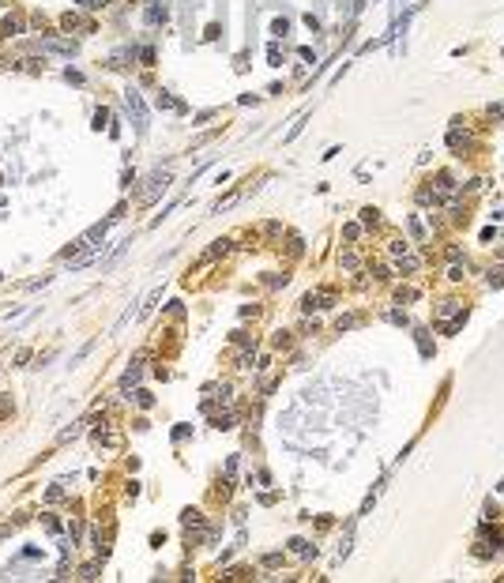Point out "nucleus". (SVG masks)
<instances>
[{"label": "nucleus", "instance_id": "1", "mask_svg": "<svg viewBox=\"0 0 504 583\" xmlns=\"http://www.w3.org/2000/svg\"><path fill=\"white\" fill-rule=\"evenodd\" d=\"M124 106H128V113H132L135 132H147V106H143V98H139V91H135V87L124 91Z\"/></svg>", "mask_w": 504, "mask_h": 583}, {"label": "nucleus", "instance_id": "2", "mask_svg": "<svg viewBox=\"0 0 504 583\" xmlns=\"http://www.w3.org/2000/svg\"><path fill=\"white\" fill-rule=\"evenodd\" d=\"M166 185H170V173L166 169H158V173H151V181H147V188L139 192V203H151L158 192H166Z\"/></svg>", "mask_w": 504, "mask_h": 583}, {"label": "nucleus", "instance_id": "3", "mask_svg": "<svg viewBox=\"0 0 504 583\" xmlns=\"http://www.w3.org/2000/svg\"><path fill=\"white\" fill-rule=\"evenodd\" d=\"M331 301H335V294H331V290H316V294H305V298H301V309H305V312H313V309H327Z\"/></svg>", "mask_w": 504, "mask_h": 583}, {"label": "nucleus", "instance_id": "4", "mask_svg": "<svg viewBox=\"0 0 504 583\" xmlns=\"http://www.w3.org/2000/svg\"><path fill=\"white\" fill-rule=\"evenodd\" d=\"M154 106H158V109H170V113H185V102H177V98H173L170 91H158Z\"/></svg>", "mask_w": 504, "mask_h": 583}, {"label": "nucleus", "instance_id": "5", "mask_svg": "<svg viewBox=\"0 0 504 583\" xmlns=\"http://www.w3.org/2000/svg\"><path fill=\"white\" fill-rule=\"evenodd\" d=\"M128 245H132V237H124L121 245H113V252H109V256H105V260H102V271H109V267H113V264L121 260V252H124V248H128Z\"/></svg>", "mask_w": 504, "mask_h": 583}, {"label": "nucleus", "instance_id": "6", "mask_svg": "<svg viewBox=\"0 0 504 583\" xmlns=\"http://www.w3.org/2000/svg\"><path fill=\"white\" fill-rule=\"evenodd\" d=\"M139 361H132V369L128 372H124V376H121V391H128V388H135V384H139Z\"/></svg>", "mask_w": 504, "mask_h": 583}, {"label": "nucleus", "instance_id": "7", "mask_svg": "<svg viewBox=\"0 0 504 583\" xmlns=\"http://www.w3.org/2000/svg\"><path fill=\"white\" fill-rule=\"evenodd\" d=\"M45 49H53V53H68V56H72L75 49H79V45H75V42H45Z\"/></svg>", "mask_w": 504, "mask_h": 583}, {"label": "nucleus", "instance_id": "8", "mask_svg": "<svg viewBox=\"0 0 504 583\" xmlns=\"http://www.w3.org/2000/svg\"><path fill=\"white\" fill-rule=\"evenodd\" d=\"M181 523H185V527H200V523H203V515H200L196 508H188L185 515H181Z\"/></svg>", "mask_w": 504, "mask_h": 583}, {"label": "nucleus", "instance_id": "9", "mask_svg": "<svg viewBox=\"0 0 504 583\" xmlns=\"http://www.w3.org/2000/svg\"><path fill=\"white\" fill-rule=\"evenodd\" d=\"M376 222H380V211H376V207H365L361 211V226H376Z\"/></svg>", "mask_w": 504, "mask_h": 583}, {"label": "nucleus", "instance_id": "10", "mask_svg": "<svg viewBox=\"0 0 504 583\" xmlns=\"http://www.w3.org/2000/svg\"><path fill=\"white\" fill-rule=\"evenodd\" d=\"M91 350H94V339H91V342H83V346H79V350L72 354V369L79 365V361H83V358H87V354H91Z\"/></svg>", "mask_w": 504, "mask_h": 583}, {"label": "nucleus", "instance_id": "11", "mask_svg": "<svg viewBox=\"0 0 504 583\" xmlns=\"http://www.w3.org/2000/svg\"><path fill=\"white\" fill-rule=\"evenodd\" d=\"M79 433H83V422H75L72 429H64V433L57 436V441H61V444H64V441H75V436H79Z\"/></svg>", "mask_w": 504, "mask_h": 583}, {"label": "nucleus", "instance_id": "12", "mask_svg": "<svg viewBox=\"0 0 504 583\" xmlns=\"http://www.w3.org/2000/svg\"><path fill=\"white\" fill-rule=\"evenodd\" d=\"M437 188H440V192H452V188H455L452 173H437Z\"/></svg>", "mask_w": 504, "mask_h": 583}, {"label": "nucleus", "instance_id": "13", "mask_svg": "<svg viewBox=\"0 0 504 583\" xmlns=\"http://www.w3.org/2000/svg\"><path fill=\"white\" fill-rule=\"evenodd\" d=\"M15 31H23L19 19H4V23H0V34H15Z\"/></svg>", "mask_w": 504, "mask_h": 583}, {"label": "nucleus", "instance_id": "14", "mask_svg": "<svg viewBox=\"0 0 504 583\" xmlns=\"http://www.w3.org/2000/svg\"><path fill=\"white\" fill-rule=\"evenodd\" d=\"M399 271H406V275L418 271V256H403V260H399Z\"/></svg>", "mask_w": 504, "mask_h": 583}, {"label": "nucleus", "instance_id": "15", "mask_svg": "<svg viewBox=\"0 0 504 583\" xmlns=\"http://www.w3.org/2000/svg\"><path fill=\"white\" fill-rule=\"evenodd\" d=\"M222 252H230V241H215L211 252H207V260H215V256H222Z\"/></svg>", "mask_w": 504, "mask_h": 583}, {"label": "nucleus", "instance_id": "16", "mask_svg": "<svg viewBox=\"0 0 504 583\" xmlns=\"http://www.w3.org/2000/svg\"><path fill=\"white\" fill-rule=\"evenodd\" d=\"M79 579H98V565H83L79 568Z\"/></svg>", "mask_w": 504, "mask_h": 583}, {"label": "nucleus", "instance_id": "17", "mask_svg": "<svg viewBox=\"0 0 504 583\" xmlns=\"http://www.w3.org/2000/svg\"><path fill=\"white\" fill-rule=\"evenodd\" d=\"M489 286H504V267H493L489 271Z\"/></svg>", "mask_w": 504, "mask_h": 583}, {"label": "nucleus", "instance_id": "18", "mask_svg": "<svg viewBox=\"0 0 504 583\" xmlns=\"http://www.w3.org/2000/svg\"><path fill=\"white\" fill-rule=\"evenodd\" d=\"M437 199V192H429V188H418V203H433Z\"/></svg>", "mask_w": 504, "mask_h": 583}, {"label": "nucleus", "instance_id": "19", "mask_svg": "<svg viewBox=\"0 0 504 583\" xmlns=\"http://www.w3.org/2000/svg\"><path fill=\"white\" fill-rule=\"evenodd\" d=\"M357 234H361V226H357V222H350V226H346V230H343V237H346V241H354Z\"/></svg>", "mask_w": 504, "mask_h": 583}, {"label": "nucleus", "instance_id": "20", "mask_svg": "<svg viewBox=\"0 0 504 583\" xmlns=\"http://www.w3.org/2000/svg\"><path fill=\"white\" fill-rule=\"evenodd\" d=\"M354 324H357V316H339L335 328H339V331H346V328H354Z\"/></svg>", "mask_w": 504, "mask_h": 583}, {"label": "nucleus", "instance_id": "21", "mask_svg": "<svg viewBox=\"0 0 504 583\" xmlns=\"http://www.w3.org/2000/svg\"><path fill=\"white\" fill-rule=\"evenodd\" d=\"M406 248H410L406 241H391V256H406Z\"/></svg>", "mask_w": 504, "mask_h": 583}, {"label": "nucleus", "instance_id": "22", "mask_svg": "<svg viewBox=\"0 0 504 583\" xmlns=\"http://www.w3.org/2000/svg\"><path fill=\"white\" fill-rule=\"evenodd\" d=\"M135 399H139V406H143V410H147V406H151V403H154V399H151V395H147V391H135Z\"/></svg>", "mask_w": 504, "mask_h": 583}, {"label": "nucleus", "instance_id": "23", "mask_svg": "<svg viewBox=\"0 0 504 583\" xmlns=\"http://www.w3.org/2000/svg\"><path fill=\"white\" fill-rule=\"evenodd\" d=\"M278 561H283V553H267V557H264V565H267V568H275Z\"/></svg>", "mask_w": 504, "mask_h": 583}, {"label": "nucleus", "instance_id": "24", "mask_svg": "<svg viewBox=\"0 0 504 583\" xmlns=\"http://www.w3.org/2000/svg\"><path fill=\"white\" fill-rule=\"evenodd\" d=\"M267 61H271V64H283V56H278V45H271V49H267Z\"/></svg>", "mask_w": 504, "mask_h": 583}, {"label": "nucleus", "instance_id": "25", "mask_svg": "<svg viewBox=\"0 0 504 583\" xmlns=\"http://www.w3.org/2000/svg\"><path fill=\"white\" fill-rule=\"evenodd\" d=\"M455 312V301H440V316H452Z\"/></svg>", "mask_w": 504, "mask_h": 583}, {"label": "nucleus", "instance_id": "26", "mask_svg": "<svg viewBox=\"0 0 504 583\" xmlns=\"http://www.w3.org/2000/svg\"><path fill=\"white\" fill-rule=\"evenodd\" d=\"M343 267H350V271H354V267H357V256H354V252H346V256H343Z\"/></svg>", "mask_w": 504, "mask_h": 583}, {"label": "nucleus", "instance_id": "27", "mask_svg": "<svg viewBox=\"0 0 504 583\" xmlns=\"http://www.w3.org/2000/svg\"><path fill=\"white\" fill-rule=\"evenodd\" d=\"M102 4H105V0H94V4H91V8H102Z\"/></svg>", "mask_w": 504, "mask_h": 583}]
</instances>
